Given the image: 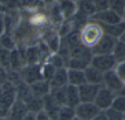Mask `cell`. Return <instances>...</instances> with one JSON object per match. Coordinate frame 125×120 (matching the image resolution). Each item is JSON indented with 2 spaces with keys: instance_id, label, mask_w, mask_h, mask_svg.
Listing matches in <instances>:
<instances>
[{
  "instance_id": "4dcf8cb0",
  "label": "cell",
  "mask_w": 125,
  "mask_h": 120,
  "mask_svg": "<svg viewBox=\"0 0 125 120\" xmlns=\"http://www.w3.org/2000/svg\"><path fill=\"white\" fill-rule=\"evenodd\" d=\"M0 46L4 47L9 51H12L15 48H16V45L15 40L10 34L4 33L0 38Z\"/></svg>"
},
{
  "instance_id": "7bdbcfd3",
  "label": "cell",
  "mask_w": 125,
  "mask_h": 120,
  "mask_svg": "<svg viewBox=\"0 0 125 120\" xmlns=\"http://www.w3.org/2000/svg\"><path fill=\"white\" fill-rule=\"evenodd\" d=\"M10 107L0 103V119H5L9 115Z\"/></svg>"
},
{
  "instance_id": "60d3db41",
  "label": "cell",
  "mask_w": 125,
  "mask_h": 120,
  "mask_svg": "<svg viewBox=\"0 0 125 120\" xmlns=\"http://www.w3.org/2000/svg\"><path fill=\"white\" fill-rule=\"evenodd\" d=\"M42 0H18V4L24 8H33Z\"/></svg>"
},
{
  "instance_id": "d6a6232c",
  "label": "cell",
  "mask_w": 125,
  "mask_h": 120,
  "mask_svg": "<svg viewBox=\"0 0 125 120\" xmlns=\"http://www.w3.org/2000/svg\"><path fill=\"white\" fill-rule=\"evenodd\" d=\"M61 38L58 36V34H53L50 35L48 39L46 40L45 44L47 45L48 48L50 49L52 53H57L58 51L59 45H60Z\"/></svg>"
},
{
  "instance_id": "f6af8a7d",
  "label": "cell",
  "mask_w": 125,
  "mask_h": 120,
  "mask_svg": "<svg viewBox=\"0 0 125 120\" xmlns=\"http://www.w3.org/2000/svg\"><path fill=\"white\" fill-rule=\"evenodd\" d=\"M7 80H8L7 70L0 67V86Z\"/></svg>"
},
{
  "instance_id": "c3c4849f",
  "label": "cell",
  "mask_w": 125,
  "mask_h": 120,
  "mask_svg": "<svg viewBox=\"0 0 125 120\" xmlns=\"http://www.w3.org/2000/svg\"><path fill=\"white\" fill-rule=\"evenodd\" d=\"M22 120H36V113L28 111V114L24 117Z\"/></svg>"
},
{
  "instance_id": "d4e9b609",
  "label": "cell",
  "mask_w": 125,
  "mask_h": 120,
  "mask_svg": "<svg viewBox=\"0 0 125 120\" xmlns=\"http://www.w3.org/2000/svg\"><path fill=\"white\" fill-rule=\"evenodd\" d=\"M75 118H76L75 108L69 106L67 105L62 106L60 107L57 120H74Z\"/></svg>"
},
{
  "instance_id": "2e32d148",
  "label": "cell",
  "mask_w": 125,
  "mask_h": 120,
  "mask_svg": "<svg viewBox=\"0 0 125 120\" xmlns=\"http://www.w3.org/2000/svg\"><path fill=\"white\" fill-rule=\"evenodd\" d=\"M29 87L32 94L34 96L40 97V98H43L44 96L50 94L51 89H52L50 82H48L46 80H44V79L37 81L34 83L29 85Z\"/></svg>"
},
{
  "instance_id": "4316f807",
  "label": "cell",
  "mask_w": 125,
  "mask_h": 120,
  "mask_svg": "<svg viewBox=\"0 0 125 120\" xmlns=\"http://www.w3.org/2000/svg\"><path fill=\"white\" fill-rule=\"evenodd\" d=\"M88 65H90V63L83 59L80 58H75V57H70L67 63L66 68L71 69V70H82L84 71L85 69Z\"/></svg>"
},
{
  "instance_id": "681fc988",
  "label": "cell",
  "mask_w": 125,
  "mask_h": 120,
  "mask_svg": "<svg viewBox=\"0 0 125 120\" xmlns=\"http://www.w3.org/2000/svg\"><path fill=\"white\" fill-rule=\"evenodd\" d=\"M57 0H42V2H44L45 4H54L56 3Z\"/></svg>"
},
{
  "instance_id": "cb8c5ba5",
  "label": "cell",
  "mask_w": 125,
  "mask_h": 120,
  "mask_svg": "<svg viewBox=\"0 0 125 120\" xmlns=\"http://www.w3.org/2000/svg\"><path fill=\"white\" fill-rule=\"evenodd\" d=\"M40 53L38 45H32L26 50V62L27 65L40 64Z\"/></svg>"
},
{
  "instance_id": "ac0fdd59",
  "label": "cell",
  "mask_w": 125,
  "mask_h": 120,
  "mask_svg": "<svg viewBox=\"0 0 125 120\" xmlns=\"http://www.w3.org/2000/svg\"><path fill=\"white\" fill-rule=\"evenodd\" d=\"M103 28L104 34H107L109 36L115 38L116 40H119L120 37L123 35L125 32V21L123 20L122 22L116 24L112 25H103L100 24Z\"/></svg>"
},
{
  "instance_id": "74e56055",
  "label": "cell",
  "mask_w": 125,
  "mask_h": 120,
  "mask_svg": "<svg viewBox=\"0 0 125 120\" xmlns=\"http://www.w3.org/2000/svg\"><path fill=\"white\" fill-rule=\"evenodd\" d=\"M105 111V114L107 116L108 120H124L123 118V113L113 109V108H109Z\"/></svg>"
},
{
  "instance_id": "e0dca14e",
  "label": "cell",
  "mask_w": 125,
  "mask_h": 120,
  "mask_svg": "<svg viewBox=\"0 0 125 120\" xmlns=\"http://www.w3.org/2000/svg\"><path fill=\"white\" fill-rule=\"evenodd\" d=\"M76 4L77 13L88 19L97 12V10H96L93 0H78Z\"/></svg>"
},
{
  "instance_id": "44dd1931",
  "label": "cell",
  "mask_w": 125,
  "mask_h": 120,
  "mask_svg": "<svg viewBox=\"0 0 125 120\" xmlns=\"http://www.w3.org/2000/svg\"><path fill=\"white\" fill-rule=\"evenodd\" d=\"M81 103L79 96L78 87L73 85L66 86V105L75 108Z\"/></svg>"
},
{
  "instance_id": "277c9868",
  "label": "cell",
  "mask_w": 125,
  "mask_h": 120,
  "mask_svg": "<svg viewBox=\"0 0 125 120\" xmlns=\"http://www.w3.org/2000/svg\"><path fill=\"white\" fill-rule=\"evenodd\" d=\"M118 40L107 34H104L99 41L91 48L93 56L94 55H110L112 54L116 44Z\"/></svg>"
},
{
  "instance_id": "ab89813d",
  "label": "cell",
  "mask_w": 125,
  "mask_h": 120,
  "mask_svg": "<svg viewBox=\"0 0 125 120\" xmlns=\"http://www.w3.org/2000/svg\"><path fill=\"white\" fill-rule=\"evenodd\" d=\"M115 71L116 72V74L119 76V78L121 79L122 82L125 84V62L117 64L116 68H115Z\"/></svg>"
},
{
  "instance_id": "11a10c76",
  "label": "cell",
  "mask_w": 125,
  "mask_h": 120,
  "mask_svg": "<svg viewBox=\"0 0 125 120\" xmlns=\"http://www.w3.org/2000/svg\"><path fill=\"white\" fill-rule=\"evenodd\" d=\"M5 120H11V119H10V118H5Z\"/></svg>"
},
{
  "instance_id": "4fadbf2b",
  "label": "cell",
  "mask_w": 125,
  "mask_h": 120,
  "mask_svg": "<svg viewBox=\"0 0 125 120\" xmlns=\"http://www.w3.org/2000/svg\"><path fill=\"white\" fill-rule=\"evenodd\" d=\"M27 65L26 50L21 52L18 47L10 52V70L20 71L23 67Z\"/></svg>"
},
{
  "instance_id": "f5cc1de1",
  "label": "cell",
  "mask_w": 125,
  "mask_h": 120,
  "mask_svg": "<svg viewBox=\"0 0 125 120\" xmlns=\"http://www.w3.org/2000/svg\"><path fill=\"white\" fill-rule=\"evenodd\" d=\"M123 19L125 21V10H124V13H123Z\"/></svg>"
},
{
  "instance_id": "7a4b0ae2",
  "label": "cell",
  "mask_w": 125,
  "mask_h": 120,
  "mask_svg": "<svg viewBox=\"0 0 125 120\" xmlns=\"http://www.w3.org/2000/svg\"><path fill=\"white\" fill-rule=\"evenodd\" d=\"M21 80L28 85L34 83L37 81L43 79L42 76V65H27L20 70Z\"/></svg>"
},
{
  "instance_id": "680465c9",
  "label": "cell",
  "mask_w": 125,
  "mask_h": 120,
  "mask_svg": "<svg viewBox=\"0 0 125 120\" xmlns=\"http://www.w3.org/2000/svg\"><path fill=\"white\" fill-rule=\"evenodd\" d=\"M0 120H5V119H0Z\"/></svg>"
},
{
  "instance_id": "9f6ffc18",
  "label": "cell",
  "mask_w": 125,
  "mask_h": 120,
  "mask_svg": "<svg viewBox=\"0 0 125 120\" xmlns=\"http://www.w3.org/2000/svg\"><path fill=\"white\" fill-rule=\"evenodd\" d=\"M74 120H79V119H78V118H75V119H74Z\"/></svg>"
},
{
  "instance_id": "f907efd6",
  "label": "cell",
  "mask_w": 125,
  "mask_h": 120,
  "mask_svg": "<svg viewBox=\"0 0 125 120\" xmlns=\"http://www.w3.org/2000/svg\"><path fill=\"white\" fill-rule=\"evenodd\" d=\"M118 40H120V41H122V42H123V43L125 44V32L123 33V35H122L121 37H120V39Z\"/></svg>"
},
{
  "instance_id": "8fae6325",
  "label": "cell",
  "mask_w": 125,
  "mask_h": 120,
  "mask_svg": "<svg viewBox=\"0 0 125 120\" xmlns=\"http://www.w3.org/2000/svg\"><path fill=\"white\" fill-rule=\"evenodd\" d=\"M28 109L26 104L21 99H16L15 102L11 105L9 110L8 118L11 120H22L24 117L28 114Z\"/></svg>"
},
{
  "instance_id": "7c38bea8",
  "label": "cell",
  "mask_w": 125,
  "mask_h": 120,
  "mask_svg": "<svg viewBox=\"0 0 125 120\" xmlns=\"http://www.w3.org/2000/svg\"><path fill=\"white\" fill-rule=\"evenodd\" d=\"M61 105L56 101V99L49 94L43 97V110L47 113L51 119H57L58 116Z\"/></svg>"
},
{
  "instance_id": "ba28073f",
  "label": "cell",
  "mask_w": 125,
  "mask_h": 120,
  "mask_svg": "<svg viewBox=\"0 0 125 120\" xmlns=\"http://www.w3.org/2000/svg\"><path fill=\"white\" fill-rule=\"evenodd\" d=\"M102 86L103 85H94L87 82L79 86L78 91L81 103H94L99 90Z\"/></svg>"
},
{
  "instance_id": "603a6c76",
  "label": "cell",
  "mask_w": 125,
  "mask_h": 120,
  "mask_svg": "<svg viewBox=\"0 0 125 120\" xmlns=\"http://www.w3.org/2000/svg\"><path fill=\"white\" fill-rule=\"evenodd\" d=\"M24 103L26 104L28 111L30 112L38 113L39 111L43 110V98L37 97L32 94L24 101Z\"/></svg>"
},
{
  "instance_id": "6f0895ef",
  "label": "cell",
  "mask_w": 125,
  "mask_h": 120,
  "mask_svg": "<svg viewBox=\"0 0 125 120\" xmlns=\"http://www.w3.org/2000/svg\"><path fill=\"white\" fill-rule=\"evenodd\" d=\"M51 120H57V119H51Z\"/></svg>"
},
{
  "instance_id": "f546056e",
  "label": "cell",
  "mask_w": 125,
  "mask_h": 120,
  "mask_svg": "<svg viewBox=\"0 0 125 120\" xmlns=\"http://www.w3.org/2000/svg\"><path fill=\"white\" fill-rule=\"evenodd\" d=\"M10 52L0 46V67L6 70H10Z\"/></svg>"
},
{
  "instance_id": "7dc6e473",
  "label": "cell",
  "mask_w": 125,
  "mask_h": 120,
  "mask_svg": "<svg viewBox=\"0 0 125 120\" xmlns=\"http://www.w3.org/2000/svg\"><path fill=\"white\" fill-rule=\"evenodd\" d=\"M93 120H108L107 116L105 114V111H100L98 115L94 118Z\"/></svg>"
},
{
  "instance_id": "e575fe53",
  "label": "cell",
  "mask_w": 125,
  "mask_h": 120,
  "mask_svg": "<svg viewBox=\"0 0 125 120\" xmlns=\"http://www.w3.org/2000/svg\"><path fill=\"white\" fill-rule=\"evenodd\" d=\"M47 63H50L51 65H53L55 68H66V64L61 56H59L57 53H52L50 57L47 59Z\"/></svg>"
},
{
  "instance_id": "f35d334b",
  "label": "cell",
  "mask_w": 125,
  "mask_h": 120,
  "mask_svg": "<svg viewBox=\"0 0 125 120\" xmlns=\"http://www.w3.org/2000/svg\"><path fill=\"white\" fill-rule=\"evenodd\" d=\"M93 1L94 3L97 11H101L109 9L110 0H93Z\"/></svg>"
},
{
  "instance_id": "f1b7e54d",
  "label": "cell",
  "mask_w": 125,
  "mask_h": 120,
  "mask_svg": "<svg viewBox=\"0 0 125 120\" xmlns=\"http://www.w3.org/2000/svg\"><path fill=\"white\" fill-rule=\"evenodd\" d=\"M62 39L65 40V42L68 44V45L70 48L82 44L80 30H78V29H73L66 37H64V38H62Z\"/></svg>"
},
{
  "instance_id": "3957f363",
  "label": "cell",
  "mask_w": 125,
  "mask_h": 120,
  "mask_svg": "<svg viewBox=\"0 0 125 120\" xmlns=\"http://www.w3.org/2000/svg\"><path fill=\"white\" fill-rule=\"evenodd\" d=\"M90 65L102 73H105L110 70H115L117 64L112 54H110V55H94Z\"/></svg>"
},
{
  "instance_id": "9c48e42d",
  "label": "cell",
  "mask_w": 125,
  "mask_h": 120,
  "mask_svg": "<svg viewBox=\"0 0 125 120\" xmlns=\"http://www.w3.org/2000/svg\"><path fill=\"white\" fill-rule=\"evenodd\" d=\"M125 84L121 81L119 76H117L115 70H110L108 72L104 73V79H103V86L111 92L118 94L120 91L123 88Z\"/></svg>"
},
{
  "instance_id": "8d00e7d4",
  "label": "cell",
  "mask_w": 125,
  "mask_h": 120,
  "mask_svg": "<svg viewBox=\"0 0 125 120\" xmlns=\"http://www.w3.org/2000/svg\"><path fill=\"white\" fill-rule=\"evenodd\" d=\"M72 30H73V27H72L70 22V21L65 22H62V24H61L57 34H58V36L60 37V38H64V37H66Z\"/></svg>"
},
{
  "instance_id": "d6986e66",
  "label": "cell",
  "mask_w": 125,
  "mask_h": 120,
  "mask_svg": "<svg viewBox=\"0 0 125 120\" xmlns=\"http://www.w3.org/2000/svg\"><path fill=\"white\" fill-rule=\"evenodd\" d=\"M70 57L83 59V60L91 63L93 53L91 48H88L82 44H80V45L70 48Z\"/></svg>"
},
{
  "instance_id": "5b68a950",
  "label": "cell",
  "mask_w": 125,
  "mask_h": 120,
  "mask_svg": "<svg viewBox=\"0 0 125 120\" xmlns=\"http://www.w3.org/2000/svg\"><path fill=\"white\" fill-rule=\"evenodd\" d=\"M91 21H94L99 24L103 25H112L118 23L123 21V17L117 15L116 12L111 11V9L104 10V11H97L93 16L89 18Z\"/></svg>"
},
{
  "instance_id": "ee69618b",
  "label": "cell",
  "mask_w": 125,
  "mask_h": 120,
  "mask_svg": "<svg viewBox=\"0 0 125 120\" xmlns=\"http://www.w3.org/2000/svg\"><path fill=\"white\" fill-rule=\"evenodd\" d=\"M36 120H51V118L47 115V113L44 110H42L36 113Z\"/></svg>"
},
{
  "instance_id": "b9f144b4",
  "label": "cell",
  "mask_w": 125,
  "mask_h": 120,
  "mask_svg": "<svg viewBox=\"0 0 125 120\" xmlns=\"http://www.w3.org/2000/svg\"><path fill=\"white\" fill-rule=\"evenodd\" d=\"M16 4H19L18 0H0V5H2L4 9L5 8L14 9Z\"/></svg>"
},
{
  "instance_id": "484cf974",
  "label": "cell",
  "mask_w": 125,
  "mask_h": 120,
  "mask_svg": "<svg viewBox=\"0 0 125 120\" xmlns=\"http://www.w3.org/2000/svg\"><path fill=\"white\" fill-rule=\"evenodd\" d=\"M50 94L61 106L66 105V86L61 87H52Z\"/></svg>"
},
{
  "instance_id": "6da1fadb",
  "label": "cell",
  "mask_w": 125,
  "mask_h": 120,
  "mask_svg": "<svg viewBox=\"0 0 125 120\" xmlns=\"http://www.w3.org/2000/svg\"><path fill=\"white\" fill-rule=\"evenodd\" d=\"M82 44L88 48H93L104 34L99 23L89 20L80 30Z\"/></svg>"
},
{
  "instance_id": "836d02e7",
  "label": "cell",
  "mask_w": 125,
  "mask_h": 120,
  "mask_svg": "<svg viewBox=\"0 0 125 120\" xmlns=\"http://www.w3.org/2000/svg\"><path fill=\"white\" fill-rule=\"evenodd\" d=\"M109 9L123 17L125 10V0H110Z\"/></svg>"
},
{
  "instance_id": "83f0119b",
  "label": "cell",
  "mask_w": 125,
  "mask_h": 120,
  "mask_svg": "<svg viewBox=\"0 0 125 120\" xmlns=\"http://www.w3.org/2000/svg\"><path fill=\"white\" fill-rule=\"evenodd\" d=\"M112 55L116 60V64H121L125 62V44L117 40L116 46L112 52Z\"/></svg>"
},
{
  "instance_id": "5bb4252c",
  "label": "cell",
  "mask_w": 125,
  "mask_h": 120,
  "mask_svg": "<svg viewBox=\"0 0 125 120\" xmlns=\"http://www.w3.org/2000/svg\"><path fill=\"white\" fill-rule=\"evenodd\" d=\"M57 3L62 18L64 20H70L77 12L76 2L73 0H57Z\"/></svg>"
},
{
  "instance_id": "30bf717a",
  "label": "cell",
  "mask_w": 125,
  "mask_h": 120,
  "mask_svg": "<svg viewBox=\"0 0 125 120\" xmlns=\"http://www.w3.org/2000/svg\"><path fill=\"white\" fill-rule=\"evenodd\" d=\"M16 99V86L9 80L0 86V103L10 107Z\"/></svg>"
},
{
  "instance_id": "816d5d0a",
  "label": "cell",
  "mask_w": 125,
  "mask_h": 120,
  "mask_svg": "<svg viewBox=\"0 0 125 120\" xmlns=\"http://www.w3.org/2000/svg\"><path fill=\"white\" fill-rule=\"evenodd\" d=\"M118 94H121V95H123V96H124V97H125V85H124V87H123V88L120 91V93Z\"/></svg>"
},
{
  "instance_id": "1f68e13d",
  "label": "cell",
  "mask_w": 125,
  "mask_h": 120,
  "mask_svg": "<svg viewBox=\"0 0 125 120\" xmlns=\"http://www.w3.org/2000/svg\"><path fill=\"white\" fill-rule=\"evenodd\" d=\"M56 70H57V68H55L50 63L45 62V64L42 65V76H43V79L48 81V82H51L52 79L53 78L54 75H55Z\"/></svg>"
},
{
  "instance_id": "db71d44e",
  "label": "cell",
  "mask_w": 125,
  "mask_h": 120,
  "mask_svg": "<svg viewBox=\"0 0 125 120\" xmlns=\"http://www.w3.org/2000/svg\"><path fill=\"white\" fill-rule=\"evenodd\" d=\"M123 118H124V120H125V111L123 112Z\"/></svg>"
},
{
  "instance_id": "ffe728a7",
  "label": "cell",
  "mask_w": 125,
  "mask_h": 120,
  "mask_svg": "<svg viewBox=\"0 0 125 120\" xmlns=\"http://www.w3.org/2000/svg\"><path fill=\"white\" fill-rule=\"evenodd\" d=\"M50 83L52 87H61L68 85V69H57L55 75L50 82Z\"/></svg>"
},
{
  "instance_id": "9a60e30c",
  "label": "cell",
  "mask_w": 125,
  "mask_h": 120,
  "mask_svg": "<svg viewBox=\"0 0 125 120\" xmlns=\"http://www.w3.org/2000/svg\"><path fill=\"white\" fill-rule=\"evenodd\" d=\"M86 82L87 83L94 84V85H103L104 73L99 71L92 65H88L84 70Z\"/></svg>"
},
{
  "instance_id": "d590c367",
  "label": "cell",
  "mask_w": 125,
  "mask_h": 120,
  "mask_svg": "<svg viewBox=\"0 0 125 120\" xmlns=\"http://www.w3.org/2000/svg\"><path fill=\"white\" fill-rule=\"evenodd\" d=\"M111 108L120 111V112H124L125 111V97L121 94H116L113 100Z\"/></svg>"
},
{
  "instance_id": "bcb514c9",
  "label": "cell",
  "mask_w": 125,
  "mask_h": 120,
  "mask_svg": "<svg viewBox=\"0 0 125 120\" xmlns=\"http://www.w3.org/2000/svg\"><path fill=\"white\" fill-rule=\"evenodd\" d=\"M5 33V23H4V15L0 16V38Z\"/></svg>"
},
{
  "instance_id": "8992f818",
  "label": "cell",
  "mask_w": 125,
  "mask_h": 120,
  "mask_svg": "<svg viewBox=\"0 0 125 120\" xmlns=\"http://www.w3.org/2000/svg\"><path fill=\"white\" fill-rule=\"evenodd\" d=\"M116 95V94L115 93L111 92V90L102 86L99 90L94 103L99 107L100 111H106L111 107Z\"/></svg>"
},
{
  "instance_id": "52a82bcc",
  "label": "cell",
  "mask_w": 125,
  "mask_h": 120,
  "mask_svg": "<svg viewBox=\"0 0 125 120\" xmlns=\"http://www.w3.org/2000/svg\"><path fill=\"white\" fill-rule=\"evenodd\" d=\"M99 111L94 103H80L75 107V115L79 120H93Z\"/></svg>"
},
{
  "instance_id": "7402d4cb",
  "label": "cell",
  "mask_w": 125,
  "mask_h": 120,
  "mask_svg": "<svg viewBox=\"0 0 125 120\" xmlns=\"http://www.w3.org/2000/svg\"><path fill=\"white\" fill-rule=\"evenodd\" d=\"M68 82L70 85H73L75 87H79L86 83L87 82H86L84 71L68 69Z\"/></svg>"
}]
</instances>
